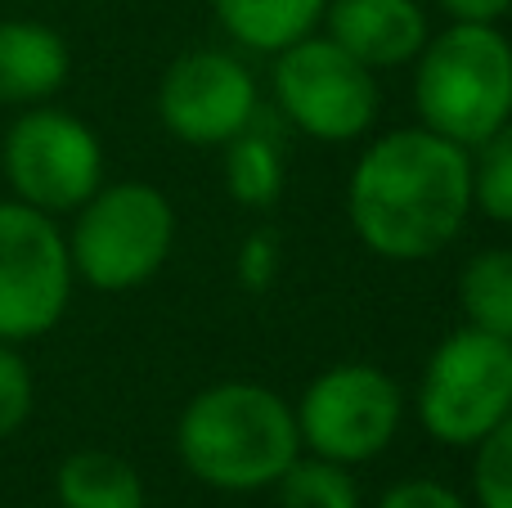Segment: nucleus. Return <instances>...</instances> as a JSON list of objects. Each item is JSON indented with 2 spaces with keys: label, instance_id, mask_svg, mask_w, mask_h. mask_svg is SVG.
<instances>
[{
  "label": "nucleus",
  "instance_id": "nucleus-1",
  "mask_svg": "<svg viewBox=\"0 0 512 508\" xmlns=\"http://www.w3.org/2000/svg\"><path fill=\"white\" fill-rule=\"evenodd\" d=\"M346 216L373 257L432 261L472 216L468 149L427 126L378 135L351 167Z\"/></svg>",
  "mask_w": 512,
  "mask_h": 508
},
{
  "label": "nucleus",
  "instance_id": "nucleus-2",
  "mask_svg": "<svg viewBox=\"0 0 512 508\" xmlns=\"http://www.w3.org/2000/svg\"><path fill=\"white\" fill-rule=\"evenodd\" d=\"M176 455L212 491H265L301 455L297 414L261 383H216L180 410Z\"/></svg>",
  "mask_w": 512,
  "mask_h": 508
},
{
  "label": "nucleus",
  "instance_id": "nucleus-3",
  "mask_svg": "<svg viewBox=\"0 0 512 508\" xmlns=\"http://www.w3.org/2000/svg\"><path fill=\"white\" fill-rule=\"evenodd\" d=\"M418 126L477 149L512 122V41L499 23H450L414 59Z\"/></svg>",
  "mask_w": 512,
  "mask_h": 508
},
{
  "label": "nucleus",
  "instance_id": "nucleus-4",
  "mask_svg": "<svg viewBox=\"0 0 512 508\" xmlns=\"http://www.w3.org/2000/svg\"><path fill=\"white\" fill-rule=\"evenodd\" d=\"M176 243V207L149 180L99 185L77 207L68 234L72 275L99 293H131L149 284Z\"/></svg>",
  "mask_w": 512,
  "mask_h": 508
},
{
  "label": "nucleus",
  "instance_id": "nucleus-5",
  "mask_svg": "<svg viewBox=\"0 0 512 508\" xmlns=\"http://www.w3.org/2000/svg\"><path fill=\"white\" fill-rule=\"evenodd\" d=\"M512 414V338L472 324L454 329L432 351L418 383V423L432 441L472 450Z\"/></svg>",
  "mask_w": 512,
  "mask_h": 508
},
{
  "label": "nucleus",
  "instance_id": "nucleus-6",
  "mask_svg": "<svg viewBox=\"0 0 512 508\" xmlns=\"http://www.w3.org/2000/svg\"><path fill=\"white\" fill-rule=\"evenodd\" d=\"M292 414L306 455L355 468L378 459L396 441L405 423V392L387 369L346 360L310 378Z\"/></svg>",
  "mask_w": 512,
  "mask_h": 508
},
{
  "label": "nucleus",
  "instance_id": "nucleus-7",
  "mask_svg": "<svg viewBox=\"0 0 512 508\" xmlns=\"http://www.w3.org/2000/svg\"><path fill=\"white\" fill-rule=\"evenodd\" d=\"M274 104L301 135L319 144H351L378 117V72L310 32L274 54Z\"/></svg>",
  "mask_w": 512,
  "mask_h": 508
},
{
  "label": "nucleus",
  "instance_id": "nucleus-8",
  "mask_svg": "<svg viewBox=\"0 0 512 508\" xmlns=\"http://www.w3.org/2000/svg\"><path fill=\"white\" fill-rule=\"evenodd\" d=\"M68 234L36 207L0 203V342L45 338L72 302Z\"/></svg>",
  "mask_w": 512,
  "mask_h": 508
},
{
  "label": "nucleus",
  "instance_id": "nucleus-9",
  "mask_svg": "<svg viewBox=\"0 0 512 508\" xmlns=\"http://www.w3.org/2000/svg\"><path fill=\"white\" fill-rule=\"evenodd\" d=\"M0 162H5V180L18 203L45 216L77 212L104 185L99 135L81 117L45 104H32V113H23L5 131Z\"/></svg>",
  "mask_w": 512,
  "mask_h": 508
},
{
  "label": "nucleus",
  "instance_id": "nucleus-10",
  "mask_svg": "<svg viewBox=\"0 0 512 508\" xmlns=\"http://www.w3.org/2000/svg\"><path fill=\"white\" fill-rule=\"evenodd\" d=\"M256 77L230 50H185L158 86V117L176 140L221 149L256 122Z\"/></svg>",
  "mask_w": 512,
  "mask_h": 508
},
{
  "label": "nucleus",
  "instance_id": "nucleus-11",
  "mask_svg": "<svg viewBox=\"0 0 512 508\" xmlns=\"http://www.w3.org/2000/svg\"><path fill=\"white\" fill-rule=\"evenodd\" d=\"M324 36L364 68H405L427 45V14L418 0H328Z\"/></svg>",
  "mask_w": 512,
  "mask_h": 508
},
{
  "label": "nucleus",
  "instance_id": "nucleus-12",
  "mask_svg": "<svg viewBox=\"0 0 512 508\" xmlns=\"http://www.w3.org/2000/svg\"><path fill=\"white\" fill-rule=\"evenodd\" d=\"M72 72V54L54 27L32 18L0 23V104H45L63 90Z\"/></svg>",
  "mask_w": 512,
  "mask_h": 508
},
{
  "label": "nucleus",
  "instance_id": "nucleus-13",
  "mask_svg": "<svg viewBox=\"0 0 512 508\" xmlns=\"http://www.w3.org/2000/svg\"><path fill=\"white\" fill-rule=\"evenodd\" d=\"M328 0H212V14L230 41L256 54H279L319 32Z\"/></svg>",
  "mask_w": 512,
  "mask_h": 508
},
{
  "label": "nucleus",
  "instance_id": "nucleus-14",
  "mask_svg": "<svg viewBox=\"0 0 512 508\" xmlns=\"http://www.w3.org/2000/svg\"><path fill=\"white\" fill-rule=\"evenodd\" d=\"M59 508H144V482L122 455L77 450L54 473Z\"/></svg>",
  "mask_w": 512,
  "mask_h": 508
},
{
  "label": "nucleus",
  "instance_id": "nucleus-15",
  "mask_svg": "<svg viewBox=\"0 0 512 508\" xmlns=\"http://www.w3.org/2000/svg\"><path fill=\"white\" fill-rule=\"evenodd\" d=\"M459 306L472 329L512 338V248H486L463 266Z\"/></svg>",
  "mask_w": 512,
  "mask_h": 508
},
{
  "label": "nucleus",
  "instance_id": "nucleus-16",
  "mask_svg": "<svg viewBox=\"0 0 512 508\" xmlns=\"http://www.w3.org/2000/svg\"><path fill=\"white\" fill-rule=\"evenodd\" d=\"M221 149H225V189H230L234 203L270 207L283 194V149L270 135L256 131V122L234 140H225Z\"/></svg>",
  "mask_w": 512,
  "mask_h": 508
},
{
  "label": "nucleus",
  "instance_id": "nucleus-17",
  "mask_svg": "<svg viewBox=\"0 0 512 508\" xmlns=\"http://www.w3.org/2000/svg\"><path fill=\"white\" fill-rule=\"evenodd\" d=\"M279 508H360V486L351 468L319 455H297L274 482Z\"/></svg>",
  "mask_w": 512,
  "mask_h": 508
},
{
  "label": "nucleus",
  "instance_id": "nucleus-18",
  "mask_svg": "<svg viewBox=\"0 0 512 508\" xmlns=\"http://www.w3.org/2000/svg\"><path fill=\"white\" fill-rule=\"evenodd\" d=\"M472 167V212L486 221L512 225V122H504L495 135L468 149Z\"/></svg>",
  "mask_w": 512,
  "mask_h": 508
},
{
  "label": "nucleus",
  "instance_id": "nucleus-19",
  "mask_svg": "<svg viewBox=\"0 0 512 508\" xmlns=\"http://www.w3.org/2000/svg\"><path fill=\"white\" fill-rule=\"evenodd\" d=\"M472 455V500L477 508H512V414L477 441Z\"/></svg>",
  "mask_w": 512,
  "mask_h": 508
},
{
  "label": "nucleus",
  "instance_id": "nucleus-20",
  "mask_svg": "<svg viewBox=\"0 0 512 508\" xmlns=\"http://www.w3.org/2000/svg\"><path fill=\"white\" fill-rule=\"evenodd\" d=\"M32 405H36L32 369H27V360L9 342H0V441L23 428Z\"/></svg>",
  "mask_w": 512,
  "mask_h": 508
},
{
  "label": "nucleus",
  "instance_id": "nucleus-21",
  "mask_svg": "<svg viewBox=\"0 0 512 508\" xmlns=\"http://www.w3.org/2000/svg\"><path fill=\"white\" fill-rule=\"evenodd\" d=\"M378 508H468L459 491H450L445 482H432V477H409V482H396L387 495L378 500Z\"/></svg>",
  "mask_w": 512,
  "mask_h": 508
},
{
  "label": "nucleus",
  "instance_id": "nucleus-22",
  "mask_svg": "<svg viewBox=\"0 0 512 508\" xmlns=\"http://www.w3.org/2000/svg\"><path fill=\"white\" fill-rule=\"evenodd\" d=\"M450 14V23H499L512 9V0H436Z\"/></svg>",
  "mask_w": 512,
  "mask_h": 508
},
{
  "label": "nucleus",
  "instance_id": "nucleus-23",
  "mask_svg": "<svg viewBox=\"0 0 512 508\" xmlns=\"http://www.w3.org/2000/svg\"><path fill=\"white\" fill-rule=\"evenodd\" d=\"M265 257H274V239H252L248 243V252H243V279H248L252 288H261L265 279L274 275V266H265Z\"/></svg>",
  "mask_w": 512,
  "mask_h": 508
}]
</instances>
